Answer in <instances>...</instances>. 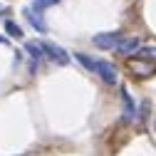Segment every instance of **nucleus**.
Returning <instances> with one entry per match:
<instances>
[{"label": "nucleus", "instance_id": "nucleus-1", "mask_svg": "<svg viewBox=\"0 0 156 156\" xmlns=\"http://www.w3.org/2000/svg\"><path fill=\"white\" fill-rule=\"evenodd\" d=\"M94 74L99 77L107 87H116V84H119V72H116V67H114L109 60H97Z\"/></svg>", "mask_w": 156, "mask_h": 156}, {"label": "nucleus", "instance_id": "nucleus-2", "mask_svg": "<svg viewBox=\"0 0 156 156\" xmlns=\"http://www.w3.org/2000/svg\"><path fill=\"white\" fill-rule=\"evenodd\" d=\"M25 52L30 55V72H37V69H40V65H45V62H47L45 50H42V42L27 40V42H25Z\"/></svg>", "mask_w": 156, "mask_h": 156}, {"label": "nucleus", "instance_id": "nucleus-3", "mask_svg": "<svg viewBox=\"0 0 156 156\" xmlns=\"http://www.w3.org/2000/svg\"><path fill=\"white\" fill-rule=\"evenodd\" d=\"M42 50H45V57L50 62H55V65H69V52L65 50V47H60V45H55V42H50V40H45L42 42Z\"/></svg>", "mask_w": 156, "mask_h": 156}, {"label": "nucleus", "instance_id": "nucleus-4", "mask_svg": "<svg viewBox=\"0 0 156 156\" xmlns=\"http://www.w3.org/2000/svg\"><path fill=\"white\" fill-rule=\"evenodd\" d=\"M92 42H94L97 47H102V50L119 47V42H122V32H119V30H114V32H99V35L92 37Z\"/></svg>", "mask_w": 156, "mask_h": 156}, {"label": "nucleus", "instance_id": "nucleus-5", "mask_svg": "<svg viewBox=\"0 0 156 156\" xmlns=\"http://www.w3.org/2000/svg\"><path fill=\"white\" fill-rule=\"evenodd\" d=\"M23 15H25V20L37 30V32H45L47 30V23H45V17L40 10H35V8H23Z\"/></svg>", "mask_w": 156, "mask_h": 156}, {"label": "nucleus", "instance_id": "nucleus-6", "mask_svg": "<svg viewBox=\"0 0 156 156\" xmlns=\"http://www.w3.org/2000/svg\"><path fill=\"white\" fill-rule=\"evenodd\" d=\"M139 47H141V40H139V37H122V42H119L116 50H119L122 55H136Z\"/></svg>", "mask_w": 156, "mask_h": 156}, {"label": "nucleus", "instance_id": "nucleus-7", "mask_svg": "<svg viewBox=\"0 0 156 156\" xmlns=\"http://www.w3.org/2000/svg\"><path fill=\"white\" fill-rule=\"evenodd\" d=\"M119 92H122V102H124V114H126V119H134V116H136V102H134V97L129 94L126 87H122Z\"/></svg>", "mask_w": 156, "mask_h": 156}, {"label": "nucleus", "instance_id": "nucleus-8", "mask_svg": "<svg viewBox=\"0 0 156 156\" xmlns=\"http://www.w3.org/2000/svg\"><path fill=\"white\" fill-rule=\"evenodd\" d=\"M131 72L134 74H144V77H149V74H154L156 72V65H151L149 60H136V62H131Z\"/></svg>", "mask_w": 156, "mask_h": 156}, {"label": "nucleus", "instance_id": "nucleus-9", "mask_svg": "<svg viewBox=\"0 0 156 156\" xmlns=\"http://www.w3.org/2000/svg\"><path fill=\"white\" fill-rule=\"evenodd\" d=\"M74 60L80 62L82 67H87L89 72H94V65H97V57H92V55H87V52H74Z\"/></svg>", "mask_w": 156, "mask_h": 156}, {"label": "nucleus", "instance_id": "nucleus-10", "mask_svg": "<svg viewBox=\"0 0 156 156\" xmlns=\"http://www.w3.org/2000/svg\"><path fill=\"white\" fill-rule=\"evenodd\" d=\"M136 57L154 62V60H156V45H141V47H139V52H136Z\"/></svg>", "mask_w": 156, "mask_h": 156}, {"label": "nucleus", "instance_id": "nucleus-11", "mask_svg": "<svg viewBox=\"0 0 156 156\" xmlns=\"http://www.w3.org/2000/svg\"><path fill=\"white\" fill-rule=\"evenodd\" d=\"M3 27H5V32H8L10 37H23V30L17 27V23H12V20H5Z\"/></svg>", "mask_w": 156, "mask_h": 156}, {"label": "nucleus", "instance_id": "nucleus-12", "mask_svg": "<svg viewBox=\"0 0 156 156\" xmlns=\"http://www.w3.org/2000/svg\"><path fill=\"white\" fill-rule=\"evenodd\" d=\"M55 3H60V0H35L32 5H35V10H40V12H42V10H47V8H52Z\"/></svg>", "mask_w": 156, "mask_h": 156}, {"label": "nucleus", "instance_id": "nucleus-13", "mask_svg": "<svg viewBox=\"0 0 156 156\" xmlns=\"http://www.w3.org/2000/svg\"><path fill=\"white\" fill-rule=\"evenodd\" d=\"M0 42H3V45H10V42H8V37H5V35H0Z\"/></svg>", "mask_w": 156, "mask_h": 156}, {"label": "nucleus", "instance_id": "nucleus-14", "mask_svg": "<svg viewBox=\"0 0 156 156\" xmlns=\"http://www.w3.org/2000/svg\"><path fill=\"white\" fill-rule=\"evenodd\" d=\"M17 156H25V154H17Z\"/></svg>", "mask_w": 156, "mask_h": 156}]
</instances>
